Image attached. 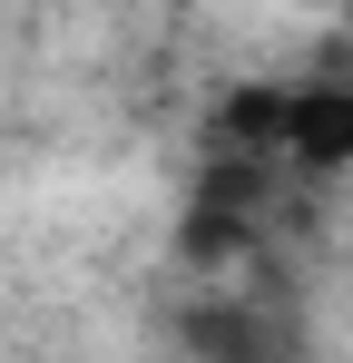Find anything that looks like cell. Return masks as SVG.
Wrapping results in <instances>:
<instances>
[{"label":"cell","mask_w":353,"mask_h":363,"mask_svg":"<svg viewBox=\"0 0 353 363\" xmlns=\"http://www.w3.org/2000/svg\"><path fill=\"white\" fill-rule=\"evenodd\" d=\"M275 157L304 167V177H344V167H353V79H294Z\"/></svg>","instance_id":"7a4b0ae2"},{"label":"cell","mask_w":353,"mask_h":363,"mask_svg":"<svg viewBox=\"0 0 353 363\" xmlns=\"http://www.w3.org/2000/svg\"><path fill=\"white\" fill-rule=\"evenodd\" d=\"M196 363H304V324L285 304H186Z\"/></svg>","instance_id":"6da1fadb"}]
</instances>
